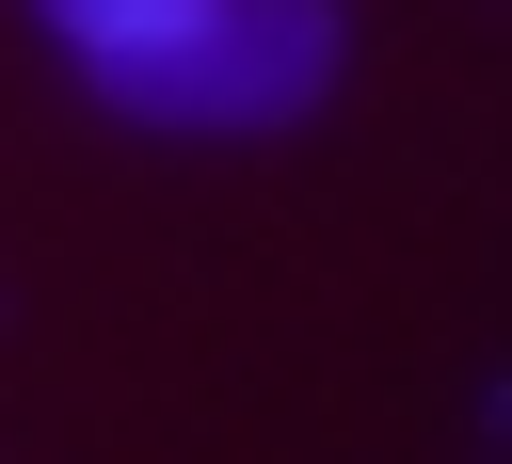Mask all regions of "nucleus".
I'll list each match as a JSON object with an SVG mask.
<instances>
[{
    "mask_svg": "<svg viewBox=\"0 0 512 464\" xmlns=\"http://www.w3.org/2000/svg\"><path fill=\"white\" fill-rule=\"evenodd\" d=\"M128 128H304L336 96V0H48Z\"/></svg>",
    "mask_w": 512,
    "mask_h": 464,
    "instance_id": "1",
    "label": "nucleus"
}]
</instances>
